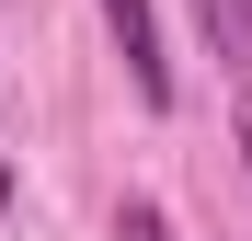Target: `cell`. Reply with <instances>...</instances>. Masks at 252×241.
Listing matches in <instances>:
<instances>
[{
	"label": "cell",
	"instance_id": "6da1fadb",
	"mask_svg": "<svg viewBox=\"0 0 252 241\" xmlns=\"http://www.w3.org/2000/svg\"><path fill=\"white\" fill-rule=\"evenodd\" d=\"M115 46H126V80H138V103H172V58H160V12L149 0H103Z\"/></svg>",
	"mask_w": 252,
	"mask_h": 241
},
{
	"label": "cell",
	"instance_id": "7a4b0ae2",
	"mask_svg": "<svg viewBox=\"0 0 252 241\" xmlns=\"http://www.w3.org/2000/svg\"><path fill=\"white\" fill-rule=\"evenodd\" d=\"M195 12H206V46L229 69H252V0H195Z\"/></svg>",
	"mask_w": 252,
	"mask_h": 241
},
{
	"label": "cell",
	"instance_id": "3957f363",
	"mask_svg": "<svg viewBox=\"0 0 252 241\" xmlns=\"http://www.w3.org/2000/svg\"><path fill=\"white\" fill-rule=\"evenodd\" d=\"M115 241H172V218H160L149 195H126V207H115Z\"/></svg>",
	"mask_w": 252,
	"mask_h": 241
},
{
	"label": "cell",
	"instance_id": "277c9868",
	"mask_svg": "<svg viewBox=\"0 0 252 241\" xmlns=\"http://www.w3.org/2000/svg\"><path fill=\"white\" fill-rule=\"evenodd\" d=\"M229 138H241V172H252V92H241V115H229Z\"/></svg>",
	"mask_w": 252,
	"mask_h": 241
},
{
	"label": "cell",
	"instance_id": "5b68a950",
	"mask_svg": "<svg viewBox=\"0 0 252 241\" xmlns=\"http://www.w3.org/2000/svg\"><path fill=\"white\" fill-rule=\"evenodd\" d=\"M0 218H12V161H0Z\"/></svg>",
	"mask_w": 252,
	"mask_h": 241
}]
</instances>
